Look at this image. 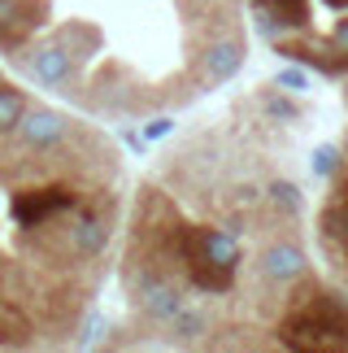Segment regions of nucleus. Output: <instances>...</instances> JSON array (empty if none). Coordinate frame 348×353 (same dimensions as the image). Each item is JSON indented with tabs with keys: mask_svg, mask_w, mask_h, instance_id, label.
Here are the masks:
<instances>
[{
	"mask_svg": "<svg viewBox=\"0 0 348 353\" xmlns=\"http://www.w3.org/2000/svg\"><path fill=\"white\" fill-rule=\"evenodd\" d=\"M244 57H248V44H244V35H239V26H222L213 39H205V48H200V57H196V79H200V92H209V88H222V83H231V79L244 70Z\"/></svg>",
	"mask_w": 348,
	"mask_h": 353,
	"instance_id": "obj_8",
	"label": "nucleus"
},
{
	"mask_svg": "<svg viewBox=\"0 0 348 353\" xmlns=\"http://www.w3.org/2000/svg\"><path fill=\"white\" fill-rule=\"evenodd\" d=\"M13 275H18V266H13V262H9L5 253H0V288H5V283H9Z\"/></svg>",
	"mask_w": 348,
	"mask_h": 353,
	"instance_id": "obj_21",
	"label": "nucleus"
},
{
	"mask_svg": "<svg viewBox=\"0 0 348 353\" xmlns=\"http://www.w3.org/2000/svg\"><path fill=\"white\" fill-rule=\"evenodd\" d=\"M323 5H327V9H336V13H344V9H348V0H323Z\"/></svg>",
	"mask_w": 348,
	"mask_h": 353,
	"instance_id": "obj_22",
	"label": "nucleus"
},
{
	"mask_svg": "<svg viewBox=\"0 0 348 353\" xmlns=\"http://www.w3.org/2000/svg\"><path fill=\"white\" fill-rule=\"evenodd\" d=\"M340 166H344V153H340L336 144H323L314 153V174H318V179H336Z\"/></svg>",
	"mask_w": 348,
	"mask_h": 353,
	"instance_id": "obj_17",
	"label": "nucleus"
},
{
	"mask_svg": "<svg viewBox=\"0 0 348 353\" xmlns=\"http://www.w3.org/2000/svg\"><path fill=\"white\" fill-rule=\"evenodd\" d=\"M170 131H174V122H170V118H153L144 135H149V140H162V135H170Z\"/></svg>",
	"mask_w": 348,
	"mask_h": 353,
	"instance_id": "obj_20",
	"label": "nucleus"
},
{
	"mask_svg": "<svg viewBox=\"0 0 348 353\" xmlns=\"http://www.w3.org/2000/svg\"><path fill=\"white\" fill-rule=\"evenodd\" d=\"M127 283H131L135 310L149 323H157V327H166V323L187 305L183 283H174L166 270H157V266H127Z\"/></svg>",
	"mask_w": 348,
	"mask_h": 353,
	"instance_id": "obj_6",
	"label": "nucleus"
},
{
	"mask_svg": "<svg viewBox=\"0 0 348 353\" xmlns=\"http://www.w3.org/2000/svg\"><path fill=\"white\" fill-rule=\"evenodd\" d=\"M22 110H26V97H22V92L9 83L5 74H0V140H5V135H9L13 127H18Z\"/></svg>",
	"mask_w": 348,
	"mask_h": 353,
	"instance_id": "obj_15",
	"label": "nucleus"
},
{
	"mask_svg": "<svg viewBox=\"0 0 348 353\" xmlns=\"http://www.w3.org/2000/svg\"><path fill=\"white\" fill-rule=\"evenodd\" d=\"M74 140V122L48 110V105H26L18 127L9 131V161H22V153L31 161H44V153H57V148H65Z\"/></svg>",
	"mask_w": 348,
	"mask_h": 353,
	"instance_id": "obj_4",
	"label": "nucleus"
},
{
	"mask_svg": "<svg viewBox=\"0 0 348 353\" xmlns=\"http://www.w3.org/2000/svg\"><path fill=\"white\" fill-rule=\"evenodd\" d=\"M35 341V323L22 314V305L13 296L0 292V349H22Z\"/></svg>",
	"mask_w": 348,
	"mask_h": 353,
	"instance_id": "obj_12",
	"label": "nucleus"
},
{
	"mask_svg": "<svg viewBox=\"0 0 348 353\" xmlns=\"http://www.w3.org/2000/svg\"><path fill=\"white\" fill-rule=\"evenodd\" d=\"M257 275L265 283H279V288H292L301 275H309V257L296 240H274L257 253Z\"/></svg>",
	"mask_w": 348,
	"mask_h": 353,
	"instance_id": "obj_10",
	"label": "nucleus"
},
{
	"mask_svg": "<svg viewBox=\"0 0 348 353\" xmlns=\"http://www.w3.org/2000/svg\"><path fill=\"white\" fill-rule=\"evenodd\" d=\"M257 31L270 44L287 31H309V0H257Z\"/></svg>",
	"mask_w": 348,
	"mask_h": 353,
	"instance_id": "obj_11",
	"label": "nucleus"
},
{
	"mask_svg": "<svg viewBox=\"0 0 348 353\" xmlns=\"http://www.w3.org/2000/svg\"><path fill=\"white\" fill-rule=\"evenodd\" d=\"M279 345L305 353L348 349V301L340 292H327L318 279L301 275L279 319Z\"/></svg>",
	"mask_w": 348,
	"mask_h": 353,
	"instance_id": "obj_1",
	"label": "nucleus"
},
{
	"mask_svg": "<svg viewBox=\"0 0 348 353\" xmlns=\"http://www.w3.org/2000/svg\"><path fill=\"white\" fill-rule=\"evenodd\" d=\"M96 48H100V31L91 22H65V26H57V35L31 52L35 83H44L48 92H74L78 70H83V61Z\"/></svg>",
	"mask_w": 348,
	"mask_h": 353,
	"instance_id": "obj_3",
	"label": "nucleus"
},
{
	"mask_svg": "<svg viewBox=\"0 0 348 353\" xmlns=\"http://www.w3.org/2000/svg\"><path fill=\"white\" fill-rule=\"evenodd\" d=\"M274 88H283V92H287V97H301V92H305V88H309V74H305V70H301V65H296V61H292V65H283V70H279V74H274Z\"/></svg>",
	"mask_w": 348,
	"mask_h": 353,
	"instance_id": "obj_18",
	"label": "nucleus"
},
{
	"mask_svg": "<svg viewBox=\"0 0 348 353\" xmlns=\"http://www.w3.org/2000/svg\"><path fill=\"white\" fill-rule=\"evenodd\" d=\"M109 236H113V201H100V205H91V201H78L74 210V223L65 227V257H74V262H96V257L109 249Z\"/></svg>",
	"mask_w": 348,
	"mask_h": 353,
	"instance_id": "obj_7",
	"label": "nucleus"
},
{
	"mask_svg": "<svg viewBox=\"0 0 348 353\" xmlns=\"http://www.w3.org/2000/svg\"><path fill=\"white\" fill-rule=\"evenodd\" d=\"M166 327H170V336H174L179 345H192V341H200V336L209 332V314H205V310H192V305H183L179 314H174V319L166 323Z\"/></svg>",
	"mask_w": 348,
	"mask_h": 353,
	"instance_id": "obj_14",
	"label": "nucleus"
},
{
	"mask_svg": "<svg viewBox=\"0 0 348 353\" xmlns=\"http://www.w3.org/2000/svg\"><path fill=\"white\" fill-rule=\"evenodd\" d=\"M257 105H261L270 118H279V122H296V118H301V110L283 97V88H274V83L265 88V92H257Z\"/></svg>",
	"mask_w": 348,
	"mask_h": 353,
	"instance_id": "obj_16",
	"label": "nucleus"
},
{
	"mask_svg": "<svg viewBox=\"0 0 348 353\" xmlns=\"http://www.w3.org/2000/svg\"><path fill=\"white\" fill-rule=\"evenodd\" d=\"M100 332H105V319L91 314V319L83 323V336H78V345H100Z\"/></svg>",
	"mask_w": 348,
	"mask_h": 353,
	"instance_id": "obj_19",
	"label": "nucleus"
},
{
	"mask_svg": "<svg viewBox=\"0 0 348 353\" xmlns=\"http://www.w3.org/2000/svg\"><path fill=\"white\" fill-rule=\"evenodd\" d=\"M48 18H52V0H0V48L22 52V44Z\"/></svg>",
	"mask_w": 348,
	"mask_h": 353,
	"instance_id": "obj_9",
	"label": "nucleus"
},
{
	"mask_svg": "<svg viewBox=\"0 0 348 353\" xmlns=\"http://www.w3.org/2000/svg\"><path fill=\"white\" fill-rule=\"evenodd\" d=\"M179 270L196 292H231L239 270V240L209 223H183L179 227Z\"/></svg>",
	"mask_w": 348,
	"mask_h": 353,
	"instance_id": "obj_2",
	"label": "nucleus"
},
{
	"mask_svg": "<svg viewBox=\"0 0 348 353\" xmlns=\"http://www.w3.org/2000/svg\"><path fill=\"white\" fill-rule=\"evenodd\" d=\"M83 192L74 183H44V188H18L9 196V214L18 223V232H44L48 223H57L61 214H74Z\"/></svg>",
	"mask_w": 348,
	"mask_h": 353,
	"instance_id": "obj_5",
	"label": "nucleus"
},
{
	"mask_svg": "<svg viewBox=\"0 0 348 353\" xmlns=\"http://www.w3.org/2000/svg\"><path fill=\"white\" fill-rule=\"evenodd\" d=\"M265 205H270L279 219H301L305 192L296 183H287V179H274V183H265Z\"/></svg>",
	"mask_w": 348,
	"mask_h": 353,
	"instance_id": "obj_13",
	"label": "nucleus"
}]
</instances>
